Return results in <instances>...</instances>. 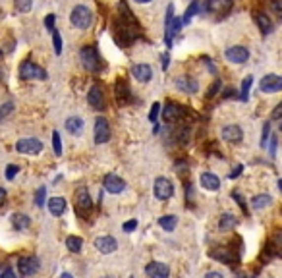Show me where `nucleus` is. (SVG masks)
Here are the masks:
<instances>
[{"label": "nucleus", "mask_w": 282, "mask_h": 278, "mask_svg": "<svg viewBox=\"0 0 282 278\" xmlns=\"http://www.w3.org/2000/svg\"><path fill=\"white\" fill-rule=\"evenodd\" d=\"M79 58H81V66L91 73H99L103 70V58H101L97 46L85 45L79 50Z\"/></svg>", "instance_id": "2"}, {"label": "nucleus", "mask_w": 282, "mask_h": 278, "mask_svg": "<svg viewBox=\"0 0 282 278\" xmlns=\"http://www.w3.org/2000/svg\"><path fill=\"white\" fill-rule=\"evenodd\" d=\"M14 6H16L18 12L27 14V12L33 8V0H14Z\"/></svg>", "instance_id": "35"}, {"label": "nucleus", "mask_w": 282, "mask_h": 278, "mask_svg": "<svg viewBox=\"0 0 282 278\" xmlns=\"http://www.w3.org/2000/svg\"><path fill=\"white\" fill-rule=\"evenodd\" d=\"M188 114V108L186 106H182V104H178V103H172V101H168L166 103V106L163 108V118H165V122H178L180 118H184V116Z\"/></svg>", "instance_id": "9"}, {"label": "nucleus", "mask_w": 282, "mask_h": 278, "mask_svg": "<svg viewBox=\"0 0 282 278\" xmlns=\"http://www.w3.org/2000/svg\"><path fill=\"white\" fill-rule=\"evenodd\" d=\"M66 247H68V251H71V253H79L81 247H83V240L79 236H68L66 238Z\"/></svg>", "instance_id": "31"}, {"label": "nucleus", "mask_w": 282, "mask_h": 278, "mask_svg": "<svg viewBox=\"0 0 282 278\" xmlns=\"http://www.w3.org/2000/svg\"><path fill=\"white\" fill-rule=\"evenodd\" d=\"M60 278H73V277H71L70 273H64V275H62V277H60Z\"/></svg>", "instance_id": "58"}, {"label": "nucleus", "mask_w": 282, "mask_h": 278, "mask_svg": "<svg viewBox=\"0 0 282 278\" xmlns=\"http://www.w3.org/2000/svg\"><path fill=\"white\" fill-rule=\"evenodd\" d=\"M224 56H226V60L232 62V64H244V62H247V58H249V50H247L246 46L236 45V46L226 48Z\"/></svg>", "instance_id": "11"}, {"label": "nucleus", "mask_w": 282, "mask_h": 278, "mask_svg": "<svg viewBox=\"0 0 282 278\" xmlns=\"http://www.w3.org/2000/svg\"><path fill=\"white\" fill-rule=\"evenodd\" d=\"M136 228H138V220H134V218L122 224V230H124V232H134Z\"/></svg>", "instance_id": "45"}, {"label": "nucleus", "mask_w": 282, "mask_h": 278, "mask_svg": "<svg viewBox=\"0 0 282 278\" xmlns=\"http://www.w3.org/2000/svg\"><path fill=\"white\" fill-rule=\"evenodd\" d=\"M236 224H238V220H236L232 214H228V212H226V214H222V216H220L218 228H220V230H230V228H234Z\"/></svg>", "instance_id": "34"}, {"label": "nucleus", "mask_w": 282, "mask_h": 278, "mask_svg": "<svg viewBox=\"0 0 282 278\" xmlns=\"http://www.w3.org/2000/svg\"><path fill=\"white\" fill-rule=\"evenodd\" d=\"M103 185H105V189L108 191V193H112V195H118V193H122L124 189H126V182L116 176V174H106L105 176V180H103Z\"/></svg>", "instance_id": "15"}, {"label": "nucleus", "mask_w": 282, "mask_h": 278, "mask_svg": "<svg viewBox=\"0 0 282 278\" xmlns=\"http://www.w3.org/2000/svg\"><path fill=\"white\" fill-rule=\"evenodd\" d=\"M176 224H178V216L176 214H165V216L159 218V226L166 232H172L176 228Z\"/></svg>", "instance_id": "30"}, {"label": "nucleus", "mask_w": 282, "mask_h": 278, "mask_svg": "<svg viewBox=\"0 0 282 278\" xmlns=\"http://www.w3.org/2000/svg\"><path fill=\"white\" fill-rule=\"evenodd\" d=\"M197 12H199V4H197V2H191V4H189V8L184 12V23L191 22V18H193Z\"/></svg>", "instance_id": "36"}, {"label": "nucleus", "mask_w": 282, "mask_h": 278, "mask_svg": "<svg viewBox=\"0 0 282 278\" xmlns=\"http://www.w3.org/2000/svg\"><path fill=\"white\" fill-rule=\"evenodd\" d=\"M18 172H20V166H16V164H8L6 166V178L8 180H14Z\"/></svg>", "instance_id": "43"}, {"label": "nucleus", "mask_w": 282, "mask_h": 278, "mask_svg": "<svg viewBox=\"0 0 282 278\" xmlns=\"http://www.w3.org/2000/svg\"><path fill=\"white\" fill-rule=\"evenodd\" d=\"M45 195H47V187L41 185V187L37 189V193H35V205H37V207H43V205H45V201H47Z\"/></svg>", "instance_id": "37"}, {"label": "nucleus", "mask_w": 282, "mask_h": 278, "mask_svg": "<svg viewBox=\"0 0 282 278\" xmlns=\"http://www.w3.org/2000/svg\"><path fill=\"white\" fill-rule=\"evenodd\" d=\"M153 193L159 201H168L172 195H174V185L170 180L166 178H157L155 180V185H153Z\"/></svg>", "instance_id": "7"}, {"label": "nucleus", "mask_w": 282, "mask_h": 278, "mask_svg": "<svg viewBox=\"0 0 282 278\" xmlns=\"http://www.w3.org/2000/svg\"><path fill=\"white\" fill-rule=\"evenodd\" d=\"M275 151H277V138H271V153L275 155Z\"/></svg>", "instance_id": "55"}, {"label": "nucleus", "mask_w": 282, "mask_h": 278, "mask_svg": "<svg viewBox=\"0 0 282 278\" xmlns=\"http://www.w3.org/2000/svg\"><path fill=\"white\" fill-rule=\"evenodd\" d=\"M172 20H174V6L170 4L168 8H166V31H165V41H166V46H172Z\"/></svg>", "instance_id": "27"}, {"label": "nucleus", "mask_w": 282, "mask_h": 278, "mask_svg": "<svg viewBox=\"0 0 282 278\" xmlns=\"http://www.w3.org/2000/svg\"><path fill=\"white\" fill-rule=\"evenodd\" d=\"M54 22H56V16H54V14H48L47 18H45V27H47L48 31L56 29V27H54Z\"/></svg>", "instance_id": "46"}, {"label": "nucleus", "mask_w": 282, "mask_h": 278, "mask_svg": "<svg viewBox=\"0 0 282 278\" xmlns=\"http://www.w3.org/2000/svg\"><path fill=\"white\" fill-rule=\"evenodd\" d=\"M95 247L99 249V253L103 255L114 253L118 249V242L116 238H112V236H101V238L95 240Z\"/></svg>", "instance_id": "16"}, {"label": "nucleus", "mask_w": 282, "mask_h": 278, "mask_svg": "<svg viewBox=\"0 0 282 278\" xmlns=\"http://www.w3.org/2000/svg\"><path fill=\"white\" fill-rule=\"evenodd\" d=\"M251 85H253V75H246L244 81H242V89H240V99L242 101H247L249 91H251Z\"/></svg>", "instance_id": "33"}, {"label": "nucleus", "mask_w": 282, "mask_h": 278, "mask_svg": "<svg viewBox=\"0 0 282 278\" xmlns=\"http://www.w3.org/2000/svg\"><path fill=\"white\" fill-rule=\"evenodd\" d=\"M37 271H39V261L35 257H22L18 261V273H20V277L24 278L33 277Z\"/></svg>", "instance_id": "13"}, {"label": "nucleus", "mask_w": 282, "mask_h": 278, "mask_svg": "<svg viewBox=\"0 0 282 278\" xmlns=\"http://www.w3.org/2000/svg\"><path fill=\"white\" fill-rule=\"evenodd\" d=\"M199 182H201V185H203L207 191H218V189H220V180H218V176H214L212 172H203L201 178H199Z\"/></svg>", "instance_id": "22"}, {"label": "nucleus", "mask_w": 282, "mask_h": 278, "mask_svg": "<svg viewBox=\"0 0 282 278\" xmlns=\"http://www.w3.org/2000/svg\"><path fill=\"white\" fill-rule=\"evenodd\" d=\"M247 278H255V277H247Z\"/></svg>", "instance_id": "62"}, {"label": "nucleus", "mask_w": 282, "mask_h": 278, "mask_svg": "<svg viewBox=\"0 0 282 278\" xmlns=\"http://www.w3.org/2000/svg\"><path fill=\"white\" fill-rule=\"evenodd\" d=\"M222 139L228 143H240L244 139V132L238 124H228L222 128Z\"/></svg>", "instance_id": "20"}, {"label": "nucleus", "mask_w": 282, "mask_h": 278, "mask_svg": "<svg viewBox=\"0 0 282 278\" xmlns=\"http://www.w3.org/2000/svg\"><path fill=\"white\" fill-rule=\"evenodd\" d=\"M0 278H16V273H14V269L6 267V269L2 271V275H0Z\"/></svg>", "instance_id": "49"}, {"label": "nucleus", "mask_w": 282, "mask_h": 278, "mask_svg": "<svg viewBox=\"0 0 282 278\" xmlns=\"http://www.w3.org/2000/svg\"><path fill=\"white\" fill-rule=\"evenodd\" d=\"M70 22L73 27H77V29H89V25L93 23V14H91V10L87 8V6H83V4H77L73 10H71L70 14Z\"/></svg>", "instance_id": "3"}, {"label": "nucleus", "mask_w": 282, "mask_h": 278, "mask_svg": "<svg viewBox=\"0 0 282 278\" xmlns=\"http://www.w3.org/2000/svg\"><path fill=\"white\" fill-rule=\"evenodd\" d=\"M20 77L25 81H31V79H37V81H45L47 75V70L41 68L39 64L31 62V60H24L22 66H20Z\"/></svg>", "instance_id": "4"}, {"label": "nucleus", "mask_w": 282, "mask_h": 278, "mask_svg": "<svg viewBox=\"0 0 282 278\" xmlns=\"http://www.w3.org/2000/svg\"><path fill=\"white\" fill-rule=\"evenodd\" d=\"M6 197H8V193H6V189L4 187H0V207L6 203Z\"/></svg>", "instance_id": "53"}, {"label": "nucleus", "mask_w": 282, "mask_h": 278, "mask_svg": "<svg viewBox=\"0 0 282 278\" xmlns=\"http://www.w3.org/2000/svg\"><path fill=\"white\" fill-rule=\"evenodd\" d=\"M91 210H93V199H91L87 187H79L75 191V212H77V216L87 218L91 214Z\"/></svg>", "instance_id": "5"}, {"label": "nucleus", "mask_w": 282, "mask_h": 278, "mask_svg": "<svg viewBox=\"0 0 282 278\" xmlns=\"http://www.w3.org/2000/svg\"><path fill=\"white\" fill-rule=\"evenodd\" d=\"M10 220H12V226H14V230H18V232L27 230V228L31 226V218H29L27 214H24V212H14Z\"/></svg>", "instance_id": "24"}, {"label": "nucleus", "mask_w": 282, "mask_h": 278, "mask_svg": "<svg viewBox=\"0 0 282 278\" xmlns=\"http://www.w3.org/2000/svg\"><path fill=\"white\" fill-rule=\"evenodd\" d=\"M271 8H273V12H275L279 18H282V0H273Z\"/></svg>", "instance_id": "47"}, {"label": "nucleus", "mask_w": 282, "mask_h": 278, "mask_svg": "<svg viewBox=\"0 0 282 278\" xmlns=\"http://www.w3.org/2000/svg\"><path fill=\"white\" fill-rule=\"evenodd\" d=\"M138 4H149V2H153V0H136Z\"/></svg>", "instance_id": "57"}, {"label": "nucleus", "mask_w": 282, "mask_h": 278, "mask_svg": "<svg viewBox=\"0 0 282 278\" xmlns=\"http://www.w3.org/2000/svg\"><path fill=\"white\" fill-rule=\"evenodd\" d=\"M10 112H14V103H12V101H8V103H4V104L0 106V122L10 114Z\"/></svg>", "instance_id": "40"}, {"label": "nucleus", "mask_w": 282, "mask_h": 278, "mask_svg": "<svg viewBox=\"0 0 282 278\" xmlns=\"http://www.w3.org/2000/svg\"><path fill=\"white\" fill-rule=\"evenodd\" d=\"M269 134H271V124L269 122H265V126H263V134H261V147L265 149L267 147V141H269Z\"/></svg>", "instance_id": "41"}, {"label": "nucleus", "mask_w": 282, "mask_h": 278, "mask_svg": "<svg viewBox=\"0 0 282 278\" xmlns=\"http://www.w3.org/2000/svg\"><path fill=\"white\" fill-rule=\"evenodd\" d=\"M52 147H54L56 155H62V141H60V134L58 132H52Z\"/></svg>", "instance_id": "39"}, {"label": "nucleus", "mask_w": 282, "mask_h": 278, "mask_svg": "<svg viewBox=\"0 0 282 278\" xmlns=\"http://www.w3.org/2000/svg\"><path fill=\"white\" fill-rule=\"evenodd\" d=\"M267 251H269V255H281L282 257V230L273 238V242L269 243Z\"/></svg>", "instance_id": "32"}, {"label": "nucleus", "mask_w": 282, "mask_h": 278, "mask_svg": "<svg viewBox=\"0 0 282 278\" xmlns=\"http://www.w3.org/2000/svg\"><path fill=\"white\" fill-rule=\"evenodd\" d=\"M145 275L149 278H168L170 277V267L166 263H161V261H151L145 267Z\"/></svg>", "instance_id": "14"}, {"label": "nucleus", "mask_w": 282, "mask_h": 278, "mask_svg": "<svg viewBox=\"0 0 282 278\" xmlns=\"http://www.w3.org/2000/svg\"><path fill=\"white\" fill-rule=\"evenodd\" d=\"M205 278H224L220 273H216V271H211V273H207V277Z\"/></svg>", "instance_id": "54"}, {"label": "nucleus", "mask_w": 282, "mask_h": 278, "mask_svg": "<svg viewBox=\"0 0 282 278\" xmlns=\"http://www.w3.org/2000/svg\"><path fill=\"white\" fill-rule=\"evenodd\" d=\"M16 151L22 155H27V157H33L43 151V143L37 138H24L16 143Z\"/></svg>", "instance_id": "6"}, {"label": "nucleus", "mask_w": 282, "mask_h": 278, "mask_svg": "<svg viewBox=\"0 0 282 278\" xmlns=\"http://www.w3.org/2000/svg\"><path fill=\"white\" fill-rule=\"evenodd\" d=\"M87 103L93 106L95 110H105V93L99 83H93L87 91Z\"/></svg>", "instance_id": "12"}, {"label": "nucleus", "mask_w": 282, "mask_h": 278, "mask_svg": "<svg viewBox=\"0 0 282 278\" xmlns=\"http://www.w3.org/2000/svg\"><path fill=\"white\" fill-rule=\"evenodd\" d=\"M161 114V104L159 103H153V106H151V112H149V120L153 122V124H157V118Z\"/></svg>", "instance_id": "42"}, {"label": "nucleus", "mask_w": 282, "mask_h": 278, "mask_svg": "<svg viewBox=\"0 0 282 278\" xmlns=\"http://www.w3.org/2000/svg\"><path fill=\"white\" fill-rule=\"evenodd\" d=\"M47 205L52 216H62L66 212V199L64 197H50Z\"/></svg>", "instance_id": "23"}, {"label": "nucleus", "mask_w": 282, "mask_h": 278, "mask_svg": "<svg viewBox=\"0 0 282 278\" xmlns=\"http://www.w3.org/2000/svg\"><path fill=\"white\" fill-rule=\"evenodd\" d=\"M176 87L182 93L193 95V93H197V89H199V83H197V79L191 77V75H180V77L176 79Z\"/></svg>", "instance_id": "19"}, {"label": "nucleus", "mask_w": 282, "mask_h": 278, "mask_svg": "<svg viewBox=\"0 0 282 278\" xmlns=\"http://www.w3.org/2000/svg\"><path fill=\"white\" fill-rule=\"evenodd\" d=\"M259 91L261 93H277L282 91V77L277 73H269L261 79L259 83Z\"/></svg>", "instance_id": "10"}, {"label": "nucleus", "mask_w": 282, "mask_h": 278, "mask_svg": "<svg viewBox=\"0 0 282 278\" xmlns=\"http://www.w3.org/2000/svg\"><path fill=\"white\" fill-rule=\"evenodd\" d=\"M232 197H234L236 201H238V205H240V207H242V210H244V212H246V210H247V208H246V201H244V197H242V195H240V193H238V191H232Z\"/></svg>", "instance_id": "48"}, {"label": "nucleus", "mask_w": 282, "mask_h": 278, "mask_svg": "<svg viewBox=\"0 0 282 278\" xmlns=\"http://www.w3.org/2000/svg\"><path fill=\"white\" fill-rule=\"evenodd\" d=\"M132 75L140 81V83H147V81H151V77H153V70L149 64H136L134 68H132Z\"/></svg>", "instance_id": "21"}, {"label": "nucleus", "mask_w": 282, "mask_h": 278, "mask_svg": "<svg viewBox=\"0 0 282 278\" xmlns=\"http://www.w3.org/2000/svg\"><path fill=\"white\" fill-rule=\"evenodd\" d=\"M253 18H255V22H257L259 29H261V33H263V35H269V33L273 31V23H271V20H269L265 14L255 12V14H253Z\"/></svg>", "instance_id": "28"}, {"label": "nucleus", "mask_w": 282, "mask_h": 278, "mask_svg": "<svg viewBox=\"0 0 282 278\" xmlns=\"http://www.w3.org/2000/svg\"><path fill=\"white\" fill-rule=\"evenodd\" d=\"M236 278H247V277H244V275H238Z\"/></svg>", "instance_id": "60"}, {"label": "nucleus", "mask_w": 282, "mask_h": 278, "mask_svg": "<svg viewBox=\"0 0 282 278\" xmlns=\"http://www.w3.org/2000/svg\"><path fill=\"white\" fill-rule=\"evenodd\" d=\"M271 118H273V120H279V118H282V103H279V104H277V108L273 110Z\"/></svg>", "instance_id": "50"}, {"label": "nucleus", "mask_w": 282, "mask_h": 278, "mask_svg": "<svg viewBox=\"0 0 282 278\" xmlns=\"http://www.w3.org/2000/svg\"><path fill=\"white\" fill-rule=\"evenodd\" d=\"M66 130H68V134H71V136H79L83 132V120L79 116H70L66 120Z\"/></svg>", "instance_id": "26"}, {"label": "nucleus", "mask_w": 282, "mask_h": 278, "mask_svg": "<svg viewBox=\"0 0 282 278\" xmlns=\"http://www.w3.org/2000/svg\"><path fill=\"white\" fill-rule=\"evenodd\" d=\"M0 58H2V54H0Z\"/></svg>", "instance_id": "63"}, {"label": "nucleus", "mask_w": 282, "mask_h": 278, "mask_svg": "<svg viewBox=\"0 0 282 278\" xmlns=\"http://www.w3.org/2000/svg\"><path fill=\"white\" fill-rule=\"evenodd\" d=\"M180 25H182V23H180V20H176V18L172 20V35H174L176 31H180Z\"/></svg>", "instance_id": "52"}, {"label": "nucleus", "mask_w": 282, "mask_h": 278, "mask_svg": "<svg viewBox=\"0 0 282 278\" xmlns=\"http://www.w3.org/2000/svg\"><path fill=\"white\" fill-rule=\"evenodd\" d=\"M114 37L120 45H130L140 37V23L124 0L118 2V16L114 22Z\"/></svg>", "instance_id": "1"}, {"label": "nucleus", "mask_w": 282, "mask_h": 278, "mask_svg": "<svg viewBox=\"0 0 282 278\" xmlns=\"http://www.w3.org/2000/svg\"><path fill=\"white\" fill-rule=\"evenodd\" d=\"M242 170H244V166H242V164H238L234 170L230 172V180H236V178H238V176L242 174Z\"/></svg>", "instance_id": "51"}, {"label": "nucleus", "mask_w": 282, "mask_h": 278, "mask_svg": "<svg viewBox=\"0 0 282 278\" xmlns=\"http://www.w3.org/2000/svg\"><path fill=\"white\" fill-rule=\"evenodd\" d=\"M168 68V54H163V70Z\"/></svg>", "instance_id": "56"}, {"label": "nucleus", "mask_w": 282, "mask_h": 278, "mask_svg": "<svg viewBox=\"0 0 282 278\" xmlns=\"http://www.w3.org/2000/svg\"><path fill=\"white\" fill-rule=\"evenodd\" d=\"M273 203V197L269 195V193H259L255 197H251V207L255 208V210H261V208L269 207Z\"/></svg>", "instance_id": "29"}, {"label": "nucleus", "mask_w": 282, "mask_h": 278, "mask_svg": "<svg viewBox=\"0 0 282 278\" xmlns=\"http://www.w3.org/2000/svg\"><path fill=\"white\" fill-rule=\"evenodd\" d=\"M234 0H207V12L216 14V16H224L232 10Z\"/></svg>", "instance_id": "17"}, {"label": "nucleus", "mask_w": 282, "mask_h": 278, "mask_svg": "<svg viewBox=\"0 0 282 278\" xmlns=\"http://www.w3.org/2000/svg\"><path fill=\"white\" fill-rule=\"evenodd\" d=\"M218 89H220V79H214V81H212V85L207 89V99H212V97L218 93Z\"/></svg>", "instance_id": "44"}, {"label": "nucleus", "mask_w": 282, "mask_h": 278, "mask_svg": "<svg viewBox=\"0 0 282 278\" xmlns=\"http://www.w3.org/2000/svg\"><path fill=\"white\" fill-rule=\"evenodd\" d=\"M114 91H116V99H118V103H120V104H126V103H130L132 95H130V87H128V83H126L124 79H118L116 87H114Z\"/></svg>", "instance_id": "25"}, {"label": "nucleus", "mask_w": 282, "mask_h": 278, "mask_svg": "<svg viewBox=\"0 0 282 278\" xmlns=\"http://www.w3.org/2000/svg\"><path fill=\"white\" fill-rule=\"evenodd\" d=\"M279 189H281V191H282V178H281V180H279Z\"/></svg>", "instance_id": "59"}, {"label": "nucleus", "mask_w": 282, "mask_h": 278, "mask_svg": "<svg viewBox=\"0 0 282 278\" xmlns=\"http://www.w3.org/2000/svg\"><path fill=\"white\" fill-rule=\"evenodd\" d=\"M93 139H95V143H99V145H103V143H106V141L110 139V126H108L106 118L99 116V118L95 120Z\"/></svg>", "instance_id": "8"}, {"label": "nucleus", "mask_w": 282, "mask_h": 278, "mask_svg": "<svg viewBox=\"0 0 282 278\" xmlns=\"http://www.w3.org/2000/svg\"><path fill=\"white\" fill-rule=\"evenodd\" d=\"M211 257L212 259H218L224 265H236V261H238V255L234 253L232 247H216V249L211 251Z\"/></svg>", "instance_id": "18"}, {"label": "nucleus", "mask_w": 282, "mask_h": 278, "mask_svg": "<svg viewBox=\"0 0 282 278\" xmlns=\"http://www.w3.org/2000/svg\"><path fill=\"white\" fill-rule=\"evenodd\" d=\"M281 132H282V120H281Z\"/></svg>", "instance_id": "61"}, {"label": "nucleus", "mask_w": 282, "mask_h": 278, "mask_svg": "<svg viewBox=\"0 0 282 278\" xmlns=\"http://www.w3.org/2000/svg\"><path fill=\"white\" fill-rule=\"evenodd\" d=\"M52 45H54V52H56V54L62 52V39H60L58 29H52Z\"/></svg>", "instance_id": "38"}]
</instances>
